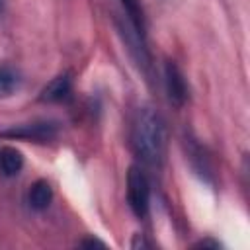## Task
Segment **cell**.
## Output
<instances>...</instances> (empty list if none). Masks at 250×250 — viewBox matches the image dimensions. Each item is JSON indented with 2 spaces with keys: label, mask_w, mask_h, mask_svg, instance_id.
Listing matches in <instances>:
<instances>
[{
  "label": "cell",
  "mask_w": 250,
  "mask_h": 250,
  "mask_svg": "<svg viewBox=\"0 0 250 250\" xmlns=\"http://www.w3.org/2000/svg\"><path fill=\"white\" fill-rule=\"evenodd\" d=\"M131 145L135 154L154 166L160 164L166 150V125L158 111L152 107H141L133 119Z\"/></svg>",
  "instance_id": "6da1fadb"
},
{
  "label": "cell",
  "mask_w": 250,
  "mask_h": 250,
  "mask_svg": "<svg viewBox=\"0 0 250 250\" xmlns=\"http://www.w3.org/2000/svg\"><path fill=\"white\" fill-rule=\"evenodd\" d=\"M148 201H150V188L145 172L137 166H131L127 172V203L135 217L143 219L148 213Z\"/></svg>",
  "instance_id": "7a4b0ae2"
},
{
  "label": "cell",
  "mask_w": 250,
  "mask_h": 250,
  "mask_svg": "<svg viewBox=\"0 0 250 250\" xmlns=\"http://www.w3.org/2000/svg\"><path fill=\"white\" fill-rule=\"evenodd\" d=\"M2 137L10 139H23V141H33V143H49L57 137V125L49 121H35V123H23V125H14L12 129L0 131Z\"/></svg>",
  "instance_id": "3957f363"
},
{
  "label": "cell",
  "mask_w": 250,
  "mask_h": 250,
  "mask_svg": "<svg viewBox=\"0 0 250 250\" xmlns=\"http://www.w3.org/2000/svg\"><path fill=\"white\" fill-rule=\"evenodd\" d=\"M164 86H166V96L170 104L176 107H182L188 100V84H186L182 70L172 61L164 64Z\"/></svg>",
  "instance_id": "277c9868"
},
{
  "label": "cell",
  "mask_w": 250,
  "mask_h": 250,
  "mask_svg": "<svg viewBox=\"0 0 250 250\" xmlns=\"http://www.w3.org/2000/svg\"><path fill=\"white\" fill-rule=\"evenodd\" d=\"M70 92H72V82L66 74H61L57 78H53L43 90H41V96L39 100L41 102H51V104H59V102H64L70 98Z\"/></svg>",
  "instance_id": "5b68a950"
},
{
  "label": "cell",
  "mask_w": 250,
  "mask_h": 250,
  "mask_svg": "<svg viewBox=\"0 0 250 250\" xmlns=\"http://www.w3.org/2000/svg\"><path fill=\"white\" fill-rule=\"evenodd\" d=\"M51 199H53V188L49 186V182L37 180L35 184H31L29 193H27V201H29V207L31 209L45 211L51 205Z\"/></svg>",
  "instance_id": "8992f818"
},
{
  "label": "cell",
  "mask_w": 250,
  "mask_h": 250,
  "mask_svg": "<svg viewBox=\"0 0 250 250\" xmlns=\"http://www.w3.org/2000/svg\"><path fill=\"white\" fill-rule=\"evenodd\" d=\"M23 168V156L20 150L12 148V146H4L0 150V172L8 178L20 174V170Z\"/></svg>",
  "instance_id": "52a82bcc"
},
{
  "label": "cell",
  "mask_w": 250,
  "mask_h": 250,
  "mask_svg": "<svg viewBox=\"0 0 250 250\" xmlns=\"http://www.w3.org/2000/svg\"><path fill=\"white\" fill-rule=\"evenodd\" d=\"M123 8H125V14H127V20L139 29L145 33V18H143V8L139 4V0H121Z\"/></svg>",
  "instance_id": "ba28073f"
},
{
  "label": "cell",
  "mask_w": 250,
  "mask_h": 250,
  "mask_svg": "<svg viewBox=\"0 0 250 250\" xmlns=\"http://www.w3.org/2000/svg\"><path fill=\"white\" fill-rule=\"evenodd\" d=\"M18 88V74L10 68H0V98L10 96Z\"/></svg>",
  "instance_id": "9c48e42d"
},
{
  "label": "cell",
  "mask_w": 250,
  "mask_h": 250,
  "mask_svg": "<svg viewBox=\"0 0 250 250\" xmlns=\"http://www.w3.org/2000/svg\"><path fill=\"white\" fill-rule=\"evenodd\" d=\"M78 246H100V248H104L105 244H104L102 240H98V238H88V240H82V242H78Z\"/></svg>",
  "instance_id": "30bf717a"
},
{
  "label": "cell",
  "mask_w": 250,
  "mask_h": 250,
  "mask_svg": "<svg viewBox=\"0 0 250 250\" xmlns=\"http://www.w3.org/2000/svg\"><path fill=\"white\" fill-rule=\"evenodd\" d=\"M197 246H211V248H219V244H217V242H211V240H205V242L201 240Z\"/></svg>",
  "instance_id": "8fae6325"
}]
</instances>
